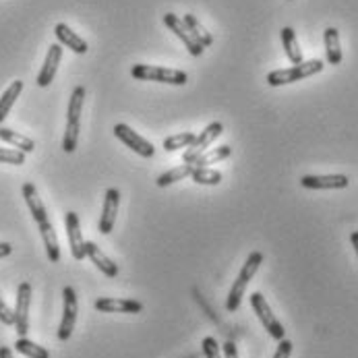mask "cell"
Returning <instances> with one entry per match:
<instances>
[{
	"label": "cell",
	"mask_w": 358,
	"mask_h": 358,
	"mask_svg": "<svg viewBox=\"0 0 358 358\" xmlns=\"http://www.w3.org/2000/svg\"><path fill=\"white\" fill-rule=\"evenodd\" d=\"M64 224H66V236H69V245H71V255L77 261H83L85 259V241H83V234H81L79 215L75 211H66Z\"/></svg>",
	"instance_id": "10"
},
{
	"label": "cell",
	"mask_w": 358,
	"mask_h": 358,
	"mask_svg": "<svg viewBox=\"0 0 358 358\" xmlns=\"http://www.w3.org/2000/svg\"><path fill=\"white\" fill-rule=\"evenodd\" d=\"M282 46H284V52L288 56V60L292 64H301L303 62V50L299 46V40H296V34L292 27H284L282 29Z\"/></svg>",
	"instance_id": "20"
},
{
	"label": "cell",
	"mask_w": 358,
	"mask_h": 358,
	"mask_svg": "<svg viewBox=\"0 0 358 358\" xmlns=\"http://www.w3.org/2000/svg\"><path fill=\"white\" fill-rule=\"evenodd\" d=\"M15 350L27 358H50V352L44 346H38L36 342H31L27 338H19L15 342Z\"/></svg>",
	"instance_id": "27"
},
{
	"label": "cell",
	"mask_w": 358,
	"mask_h": 358,
	"mask_svg": "<svg viewBox=\"0 0 358 358\" xmlns=\"http://www.w3.org/2000/svg\"><path fill=\"white\" fill-rule=\"evenodd\" d=\"M21 92H23V81H13V83L6 87V92H4L2 98H0V122L8 116L10 108L15 106L17 98L21 96Z\"/></svg>",
	"instance_id": "23"
},
{
	"label": "cell",
	"mask_w": 358,
	"mask_h": 358,
	"mask_svg": "<svg viewBox=\"0 0 358 358\" xmlns=\"http://www.w3.org/2000/svg\"><path fill=\"white\" fill-rule=\"evenodd\" d=\"M62 319H60V327H58V340L66 342L73 336L75 323H77V313H79V303H77V292L66 286L62 290Z\"/></svg>",
	"instance_id": "5"
},
{
	"label": "cell",
	"mask_w": 358,
	"mask_h": 358,
	"mask_svg": "<svg viewBox=\"0 0 358 358\" xmlns=\"http://www.w3.org/2000/svg\"><path fill=\"white\" fill-rule=\"evenodd\" d=\"M118 203H120V191L118 189H108L106 191V199H103L100 224H98V230L102 234H110L114 230V222H116V213H118Z\"/></svg>",
	"instance_id": "12"
},
{
	"label": "cell",
	"mask_w": 358,
	"mask_h": 358,
	"mask_svg": "<svg viewBox=\"0 0 358 358\" xmlns=\"http://www.w3.org/2000/svg\"><path fill=\"white\" fill-rule=\"evenodd\" d=\"M0 162L2 164H13V166H21L25 164V154L19 150H4L0 148Z\"/></svg>",
	"instance_id": "30"
},
{
	"label": "cell",
	"mask_w": 358,
	"mask_h": 358,
	"mask_svg": "<svg viewBox=\"0 0 358 358\" xmlns=\"http://www.w3.org/2000/svg\"><path fill=\"white\" fill-rule=\"evenodd\" d=\"M164 23H166V27H168L170 31L176 34V38H180V42L185 44V48L189 50L191 56H201V54H203L205 48L193 38V34L189 31V27L185 25V21H182L180 17H176L174 13H166V15H164Z\"/></svg>",
	"instance_id": "9"
},
{
	"label": "cell",
	"mask_w": 358,
	"mask_h": 358,
	"mask_svg": "<svg viewBox=\"0 0 358 358\" xmlns=\"http://www.w3.org/2000/svg\"><path fill=\"white\" fill-rule=\"evenodd\" d=\"M325 66L323 60L315 58V60H303L301 64H292L290 69H278V71H271L267 75V83L271 87H280V85H290V83H296V81H303L307 77H313L317 73H321Z\"/></svg>",
	"instance_id": "2"
},
{
	"label": "cell",
	"mask_w": 358,
	"mask_h": 358,
	"mask_svg": "<svg viewBox=\"0 0 358 358\" xmlns=\"http://www.w3.org/2000/svg\"><path fill=\"white\" fill-rule=\"evenodd\" d=\"M195 137H197V135H193V133H178V135H172V137H168V139L164 141V150H166V152H176V150H180V148H189V145L195 141Z\"/></svg>",
	"instance_id": "29"
},
{
	"label": "cell",
	"mask_w": 358,
	"mask_h": 358,
	"mask_svg": "<svg viewBox=\"0 0 358 358\" xmlns=\"http://www.w3.org/2000/svg\"><path fill=\"white\" fill-rule=\"evenodd\" d=\"M96 310L100 313H141L143 310V303L139 301H131V299H110V296H103L96 301Z\"/></svg>",
	"instance_id": "15"
},
{
	"label": "cell",
	"mask_w": 358,
	"mask_h": 358,
	"mask_svg": "<svg viewBox=\"0 0 358 358\" xmlns=\"http://www.w3.org/2000/svg\"><path fill=\"white\" fill-rule=\"evenodd\" d=\"M131 75L139 81H155V83H168V85H185L189 81V75L185 71L154 66V64H135L131 69Z\"/></svg>",
	"instance_id": "3"
},
{
	"label": "cell",
	"mask_w": 358,
	"mask_h": 358,
	"mask_svg": "<svg viewBox=\"0 0 358 358\" xmlns=\"http://www.w3.org/2000/svg\"><path fill=\"white\" fill-rule=\"evenodd\" d=\"M0 139H2L4 143H10L13 148H17V150L23 152V154H31V152L36 150L34 139H29V137H25V135H21V133H17V131L4 129V127H0Z\"/></svg>",
	"instance_id": "21"
},
{
	"label": "cell",
	"mask_w": 358,
	"mask_h": 358,
	"mask_svg": "<svg viewBox=\"0 0 358 358\" xmlns=\"http://www.w3.org/2000/svg\"><path fill=\"white\" fill-rule=\"evenodd\" d=\"M83 102H85V87L77 85L71 94L69 100V110H66V122H79L81 120V110H83Z\"/></svg>",
	"instance_id": "25"
},
{
	"label": "cell",
	"mask_w": 358,
	"mask_h": 358,
	"mask_svg": "<svg viewBox=\"0 0 358 358\" xmlns=\"http://www.w3.org/2000/svg\"><path fill=\"white\" fill-rule=\"evenodd\" d=\"M203 355H205V358H224V355H222V348L217 346L215 338H205Z\"/></svg>",
	"instance_id": "31"
},
{
	"label": "cell",
	"mask_w": 358,
	"mask_h": 358,
	"mask_svg": "<svg viewBox=\"0 0 358 358\" xmlns=\"http://www.w3.org/2000/svg\"><path fill=\"white\" fill-rule=\"evenodd\" d=\"M38 228H40V234H42L44 247H46V255L52 263H58L60 261V245H58V238H56V232L52 228L50 220L38 224Z\"/></svg>",
	"instance_id": "19"
},
{
	"label": "cell",
	"mask_w": 358,
	"mask_h": 358,
	"mask_svg": "<svg viewBox=\"0 0 358 358\" xmlns=\"http://www.w3.org/2000/svg\"><path fill=\"white\" fill-rule=\"evenodd\" d=\"M29 307H31V284L23 282L17 288V305H15V329L19 338H27L29 331Z\"/></svg>",
	"instance_id": "6"
},
{
	"label": "cell",
	"mask_w": 358,
	"mask_h": 358,
	"mask_svg": "<svg viewBox=\"0 0 358 358\" xmlns=\"http://www.w3.org/2000/svg\"><path fill=\"white\" fill-rule=\"evenodd\" d=\"M0 358H13L10 348H6V346H0Z\"/></svg>",
	"instance_id": "36"
},
{
	"label": "cell",
	"mask_w": 358,
	"mask_h": 358,
	"mask_svg": "<svg viewBox=\"0 0 358 358\" xmlns=\"http://www.w3.org/2000/svg\"><path fill=\"white\" fill-rule=\"evenodd\" d=\"M348 176L344 174H325V176H313L307 174L301 178V185L305 189H313V191H336V189H346L348 187Z\"/></svg>",
	"instance_id": "11"
},
{
	"label": "cell",
	"mask_w": 358,
	"mask_h": 358,
	"mask_svg": "<svg viewBox=\"0 0 358 358\" xmlns=\"http://www.w3.org/2000/svg\"><path fill=\"white\" fill-rule=\"evenodd\" d=\"M261 263H263V253H259V251H253L251 255L247 257V261H245V265H243L238 278L234 280V284H232V288H230V292H228V299H226V310H228V313L238 310L241 301H243V296H245V290H247L249 282L253 280L257 269L261 267Z\"/></svg>",
	"instance_id": "1"
},
{
	"label": "cell",
	"mask_w": 358,
	"mask_h": 358,
	"mask_svg": "<svg viewBox=\"0 0 358 358\" xmlns=\"http://www.w3.org/2000/svg\"><path fill=\"white\" fill-rule=\"evenodd\" d=\"M182 21H185V25L189 27V31L193 34V38L203 46V48H207V46H211L213 44V38H211V34L205 29L203 25H201V21L193 15V13H189V15H185L182 17Z\"/></svg>",
	"instance_id": "22"
},
{
	"label": "cell",
	"mask_w": 358,
	"mask_h": 358,
	"mask_svg": "<svg viewBox=\"0 0 358 358\" xmlns=\"http://www.w3.org/2000/svg\"><path fill=\"white\" fill-rule=\"evenodd\" d=\"M114 135H116L127 148H131L135 154H139L141 157H148V159H150V157H154L155 155L154 145H152L148 139H143L137 131H133L129 124H122V122L116 124V127H114Z\"/></svg>",
	"instance_id": "8"
},
{
	"label": "cell",
	"mask_w": 358,
	"mask_h": 358,
	"mask_svg": "<svg viewBox=\"0 0 358 358\" xmlns=\"http://www.w3.org/2000/svg\"><path fill=\"white\" fill-rule=\"evenodd\" d=\"M193 168H195L193 164H182V166H176V168H172V170L164 172L162 176H157L155 185H157V187H170V185H174V182H178V180H185L187 176H191Z\"/></svg>",
	"instance_id": "24"
},
{
	"label": "cell",
	"mask_w": 358,
	"mask_h": 358,
	"mask_svg": "<svg viewBox=\"0 0 358 358\" xmlns=\"http://www.w3.org/2000/svg\"><path fill=\"white\" fill-rule=\"evenodd\" d=\"M85 257L102 271L103 275H108V278H116V275H118V265H116L110 257L106 255L96 243L85 241Z\"/></svg>",
	"instance_id": "14"
},
{
	"label": "cell",
	"mask_w": 358,
	"mask_h": 358,
	"mask_svg": "<svg viewBox=\"0 0 358 358\" xmlns=\"http://www.w3.org/2000/svg\"><path fill=\"white\" fill-rule=\"evenodd\" d=\"M23 199H25V203L29 207V213H31V217L36 220V224H42V222L48 220L46 207H44L40 195H38V189H36L31 182H25V185H23Z\"/></svg>",
	"instance_id": "17"
},
{
	"label": "cell",
	"mask_w": 358,
	"mask_h": 358,
	"mask_svg": "<svg viewBox=\"0 0 358 358\" xmlns=\"http://www.w3.org/2000/svg\"><path fill=\"white\" fill-rule=\"evenodd\" d=\"M60 60H62V46H60V44H52L50 48H48L46 58H44L42 71H40V75H38V79H36V83H38L40 87H48L52 81H54Z\"/></svg>",
	"instance_id": "13"
},
{
	"label": "cell",
	"mask_w": 358,
	"mask_h": 358,
	"mask_svg": "<svg viewBox=\"0 0 358 358\" xmlns=\"http://www.w3.org/2000/svg\"><path fill=\"white\" fill-rule=\"evenodd\" d=\"M230 154H232V148H228V145H222V148H215V150H207L203 155H199L193 162V166H209V164H215V162H222V159L230 157Z\"/></svg>",
	"instance_id": "28"
},
{
	"label": "cell",
	"mask_w": 358,
	"mask_h": 358,
	"mask_svg": "<svg viewBox=\"0 0 358 358\" xmlns=\"http://www.w3.org/2000/svg\"><path fill=\"white\" fill-rule=\"evenodd\" d=\"M350 243H352V247H355V251H357L358 255V230H355V232L350 234Z\"/></svg>",
	"instance_id": "37"
},
{
	"label": "cell",
	"mask_w": 358,
	"mask_h": 358,
	"mask_svg": "<svg viewBox=\"0 0 358 358\" xmlns=\"http://www.w3.org/2000/svg\"><path fill=\"white\" fill-rule=\"evenodd\" d=\"M292 342L290 340H280V344H278V348H275V355H273V358H290L292 357Z\"/></svg>",
	"instance_id": "33"
},
{
	"label": "cell",
	"mask_w": 358,
	"mask_h": 358,
	"mask_svg": "<svg viewBox=\"0 0 358 358\" xmlns=\"http://www.w3.org/2000/svg\"><path fill=\"white\" fill-rule=\"evenodd\" d=\"M325 42V58L329 64H340L342 62V48H340V31L336 27H327L323 34Z\"/></svg>",
	"instance_id": "18"
},
{
	"label": "cell",
	"mask_w": 358,
	"mask_h": 358,
	"mask_svg": "<svg viewBox=\"0 0 358 358\" xmlns=\"http://www.w3.org/2000/svg\"><path fill=\"white\" fill-rule=\"evenodd\" d=\"M54 34H56V38H58L60 46L71 48L75 54H85V52L90 50L87 42H85L81 36H77V34H75L66 23H58V25L54 27Z\"/></svg>",
	"instance_id": "16"
},
{
	"label": "cell",
	"mask_w": 358,
	"mask_h": 358,
	"mask_svg": "<svg viewBox=\"0 0 358 358\" xmlns=\"http://www.w3.org/2000/svg\"><path fill=\"white\" fill-rule=\"evenodd\" d=\"M251 307L257 313V317H259V321L263 323V327L267 329V334L273 338V340H284V336H286V329H284V325L278 321V317L271 313V307L267 305V301H265V296L261 294V292H253L251 294Z\"/></svg>",
	"instance_id": "4"
},
{
	"label": "cell",
	"mask_w": 358,
	"mask_h": 358,
	"mask_svg": "<svg viewBox=\"0 0 358 358\" xmlns=\"http://www.w3.org/2000/svg\"><path fill=\"white\" fill-rule=\"evenodd\" d=\"M222 133H224V124H222V122H211V124H207L203 131L195 137V141L189 145V150L185 152V155H182L185 164H193L199 155H203L205 152L209 150V145H211Z\"/></svg>",
	"instance_id": "7"
},
{
	"label": "cell",
	"mask_w": 358,
	"mask_h": 358,
	"mask_svg": "<svg viewBox=\"0 0 358 358\" xmlns=\"http://www.w3.org/2000/svg\"><path fill=\"white\" fill-rule=\"evenodd\" d=\"M10 253H13V247H10L8 243H0V259L8 257Z\"/></svg>",
	"instance_id": "35"
},
{
	"label": "cell",
	"mask_w": 358,
	"mask_h": 358,
	"mask_svg": "<svg viewBox=\"0 0 358 358\" xmlns=\"http://www.w3.org/2000/svg\"><path fill=\"white\" fill-rule=\"evenodd\" d=\"M191 178L197 182V185H205V187H215L222 182V172L217 170H211L209 166H195L193 172H191Z\"/></svg>",
	"instance_id": "26"
},
{
	"label": "cell",
	"mask_w": 358,
	"mask_h": 358,
	"mask_svg": "<svg viewBox=\"0 0 358 358\" xmlns=\"http://www.w3.org/2000/svg\"><path fill=\"white\" fill-rule=\"evenodd\" d=\"M0 323H4V325H15V310L8 307L2 299H0Z\"/></svg>",
	"instance_id": "32"
},
{
	"label": "cell",
	"mask_w": 358,
	"mask_h": 358,
	"mask_svg": "<svg viewBox=\"0 0 358 358\" xmlns=\"http://www.w3.org/2000/svg\"><path fill=\"white\" fill-rule=\"evenodd\" d=\"M222 355H224V358H238V350H236L234 342H226L222 348Z\"/></svg>",
	"instance_id": "34"
}]
</instances>
